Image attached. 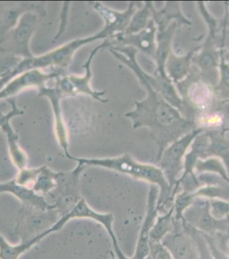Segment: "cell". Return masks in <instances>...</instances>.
Instances as JSON below:
<instances>
[{"label":"cell","instance_id":"obj_18","mask_svg":"<svg viewBox=\"0 0 229 259\" xmlns=\"http://www.w3.org/2000/svg\"><path fill=\"white\" fill-rule=\"evenodd\" d=\"M211 143L208 144L204 159L209 157L219 159L224 164L229 176V141L222 136L211 135Z\"/></svg>","mask_w":229,"mask_h":259},{"label":"cell","instance_id":"obj_19","mask_svg":"<svg viewBox=\"0 0 229 259\" xmlns=\"http://www.w3.org/2000/svg\"><path fill=\"white\" fill-rule=\"evenodd\" d=\"M46 236V233H44L29 242L24 243L21 242L18 245H12L8 243L3 236L0 235V259H18L22 254Z\"/></svg>","mask_w":229,"mask_h":259},{"label":"cell","instance_id":"obj_3","mask_svg":"<svg viewBox=\"0 0 229 259\" xmlns=\"http://www.w3.org/2000/svg\"><path fill=\"white\" fill-rule=\"evenodd\" d=\"M56 209H42L22 205L18 211L15 232L21 242H27L45 233L60 220Z\"/></svg>","mask_w":229,"mask_h":259},{"label":"cell","instance_id":"obj_17","mask_svg":"<svg viewBox=\"0 0 229 259\" xmlns=\"http://www.w3.org/2000/svg\"><path fill=\"white\" fill-rule=\"evenodd\" d=\"M181 20V14L177 2H167L162 9L157 10L152 6V19L156 25L157 31L162 32L168 28L171 20Z\"/></svg>","mask_w":229,"mask_h":259},{"label":"cell","instance_id":"obj_27","mask_svg":"<svg viewBox=\"0 0 229 259\" xmlns=\"http://www.w3.org/2000/svg\"><path fill=\"white\" fill-rule=\"evenodd\" d=\"M40 170L41 167L34 168V169L23 168V169L20 170L19 174L14 179V180L18 186L24 187V188L32 190L34 183H35Z\"/></svg>","mask_w":229,"mask_h":259},{"label":"cell","instance_id":"obj_22","mask_svg":"<svg viewBox=\"0 0 229 259\" xmlns=\"http://www.w3.org/2000/svg\"><path fill=\"white\" fill-rule=\"evenodd\" d=\"M51 94V98H52L53 103L55 110H56V131L57 138L61 147L64 150L65 155L67 157L70 156L69 153L68 137H67V128L65 123L63 122L62 117L60 112V107H59V101L62 96V92L61 90H54L49 92Z\"/></svg>","mask_w":229,"mask_h":259},{"label":"cell","instance_id":"obj_28","mask_svg":"<svg viewBox=\"0 0 229 259\" xmlns=\"http://www.w3.org/2000/svg\"><path fill=\"white\" fill-rule=\"evenodd\" d=\"M210 212L216 219H226L229 215V201L218 199H209Z\"/></svg>","mask_w":229,"mask_h":259},{"label":"cell","instance_id":"obj_32","mask_svg":"<svg viewBox=\"0 0 229 259\" xmlns=\"http://www.w3.org/2000/svg\"><path fill=\"white\" fill-rule=\"evenodd\" d=\"M224 79L225 83L229 85V69L228 67L224 68Z\"/></svg>","mask_w":229,"mask_h":259},{"label":"cell","instance_id":"obj_16","mask_svg":"<svg viewBox=\"0 0 229 259\" xmlns=\"http://www.w3.org/2000/svg\"><path fill=\"white\" fill-rule=\"evenodd\" d=\"M175 28V24H173L166 30L162 32H157L156 51L154 58L157 63V69L154 72V75H158L161 77H167L165 70V64L170 51L171 41Z\"/></svg>","mask_w":229,"mask_h":259},{"label":"cell","instance_id":"obj_33","mask_svg":"<svg viewBox=\"0 0 229 259\" xmlns=\"http://www.w3.org/2000/svg\"><path fill=\"white\" fill-rule=\"evenodd\" d=\"M228 235H229V232H228ZM227 250H228V254L229 256V237H228V244H227Z\"/></svg>","mask_w":229,"mask_h":259},{"label":"cell","instance_id":"obj_24","mask_svg":"<svg viewBox=\"0 0 229 259\" xmlns=\"http://www.w3.org/2000/svg\"><path fill=\"white\" fill-rule=\"evenodd\" d=\"M194 172L196 176L204 172L216 174L229 183L227 170L222 162L218 158L209 157L206 159L198 160Z\"/></svg>","mask_w":229,"mask_h":259},{"label":"cell","instance_id":"obj_29","mask_svg":"<svg viewBox=\"0 0 229 259\" xmlns=\"http://www.w3.org/2000/svg\"><path fill=\"white\" fill-rule=\"evenodd\" d=\"M150 251L148 258L150 259H173L170 252L163 245L161 242L150 241Z\"/></svg>","mask_w":229,"mask_h":259},{"label":"cell","instance_id":"obj_13","mask_svg":"<svg viewBox=\"0 0 229 259\" xmlns=\"http://www.w3.org/2000/svg\"><path fill=\"white\" fill-rule=\"evenodd\" d=\"M92 6L103 17L105 21L104 28L111 34V36L116 32H124L128 27L131 20L136 13L137 8L134 2H131L128 9L124 12L115 11L109 9L100 2H90Z\"/></svg>","mask_w":229,"mask_h":259},{"label":"cell","instance_id":"obj_23","mask_svg":"<svg viewBox=\"0 0 229 259\" xmlns=\"http://www.w3.org/2000/svg\"><path fill=\"white\" fill-rule=\"evenodd\" d=\"M144 7L138 10L133 16L128 27L123 34L125 35L137 34L142 31L148 26L149 20L152 18V6L153 2H144Z\"/></svg>","mask_w":229,"mask_h":259},{"label":"cell","instance_id":"obj_7","mask_svg":"<svg viewBox=\"0 0 229 259\" xmlns=\"http://www.w3.org/2000/svg\"><path fill=\"white\" fill-rule=\"evenodd\" d=\"M111 46V42H110L109 38H107L101 45L93 49L91 51L87 62L83 66L84 69L86 70L85 75L83 77H78V76L74 75L65 76L60 81L61 91L69 96H75L79 94H87L100 102L103 103L109 102V100L102 98V96L105 95V92L93 91L90 85V81H91L92 77L91 64L94 56L100 49Z\"/></svg>","mask_w":229,"mask_h":259},{"label":"cell","instance_id":"obj_30","mask_svg":"<svg viewBox=\"0 0 229 259\" xmlns=\"http://www.w3.org/2000/svg\"><path fill=\"white\" fill-rule=\"evenodd\" d=\"M202 235L204 236L206 242H207L208 247L210 248V252H211L213 259H229L227 252L222 250L221 248L216 244L215 240H214V238L212 237V236L204 234H202Z\"/></svg>","mask_w":229,"mask_h":259},{"label":"cell","instance_id":"obj_4","mask_svg":"<svg viewBox=\"0 0 229 259\" xmlns=\"http://www.w3.org/2000/svg\"><path fill=\"white\" fill-rule=\"evenodd\" d=\"M183 217L188 225L202 234L215 237L219 234L228 233L229 215L226 219H216L210 212L209 199L196 198Z\"/></svg>","mask_w":229,"mask_h":259},{"label":"cell","instance_id":"obj_15","mask_svg":"<svg viewBox=\"0 0 229 259\" xmlns=\"http://www.w3.org/2000/svg\"><path fill=\"white\" fill-rule=\"evenodd\" d=\"M3 192L11 193L18 197L23 205L36 207L42 210L54 209L52 205L47 202L44 197L36 194L30 189L18 186L14 180L5 184H0V194Z\"/></svg>","mask_w":229,"mask_h":259},{"label":"cell","instance_id":"obj_2","mask_svg":"<svg viewBox=\"0 0 229 259\" xmlns=\"http://www.w3.org/2000/svg\"><path fill=\"white\" fill-rule=\"evenodd\" d=\"M68 158L84 166H101L128 175L136 180L144 181L157 187L158 186L159 192L157 199V207L159 211L164 209L167 203L173 201V190H171L168 182H167L160 168L158 166L137 161L130 154L125 153L120 157L103 159H85L73 157L71 155Z\"/></svg>","mask_w":229,"mask_h":259},{"label":"cell","instance_id":"obj_21","mask_svg":"<svg viewBox=\"0 0 229 259\" xmlns=\"http://www.w3.org/2000/svg\"><path fill=\"white\" fill-rule=\"evenodd\" d=\"M174 213L175 207L173 205L164 215L157 217L155 225L150 233V241L160 242L167 234L173 231Z\"/></svg>","mask_w":229,"mask_h":259},{"label":"cell","instance_id":"obj_8","mask_svg":"<svg viewBox=\"0 0 229 259\" xmlns=\"http://www.w3.org/2000/svg\"><path fill=\"white\" fill-rule=\"evenodd\" d=\"M174 229L161 240L173 259H199L197 246L193 238L183 227L181 222L173 219Z\"/></svg>","mask_w":229,"mask_h":259},{"label":"cell","instance_id":"obj_14","mask_svg":"<svg viewBox=\"0 0 229 259\" xmlns=\"http://www.w3.org/2000/svg\"><path fill=\"white\" fill-rule=\"evenodd\" d=\"M110 36H111V35L109 33L103 28V30L93 36L87 37L85 38L76 39V40L71 41V42H69L64 46L57 49L56 51L51 53L48 56L45 57L47 64L54 63L55 64L61 66V67H67L72 61L73 57L75 51L80 47L94 42L98 39H107L109 38Z\"/></svg>","mask_w":229,"mask_h":259},{"label":"cell","instance_id":"obj_9","mask_svg":"<svg viewBox=\"0 0 229 259\" xmlns=\"http://www.w3.org/2000/svg\"><path fill=\"white\" fill-rule=\"evenodd\" d=\"M157 32L156 25L151 18L147 27L137 34L125 35L122 32L117 33L108 38L111 42V47H134L154 59Z\"/></svg>","mask_w":229,"mask_h":259},{"label":"cell","instance_id":"obj_31","mask_svg":"<svg viewBox=\"0 0 229 259\" xmlns=\"http://www.w3.org/2000/svg\"><path fill=\"white\" fill-rule=\"evenodd\" d=\"M214 63V59L210 55H204L201 59V64L204 67H211Z\"/></svg>","mask_w":229,"mask_h":259},{"label":"cell","instance_id":"obj_20","mask_svg":"<svg viewBox=\"0 0 229 259\" xmlns=\"http://www.w3.org/2000/svg\"><path fill=\"white\" fill-rule=\"evenodd\" d=\"M57 176L58 172L52 171L46 166H42L32 190L41 196H47L56 188Z\"/></svg>","mask_w":229,"mask_h":259},{"label":"cell","instance_id":"obj_12","mask_svg":"<svg viewBox=\"0 0 229 259\" xmlns=\"http://www.w3.org/2000/svg\"><path fill=\"white\" fill-rule=\"evenodd\" d=\"M89 219L97 222L101 224L103 227L107 230L108 234L112 233L113 231V225L114 222L113 215L112 213H101L97 212L93 209H92L89 205H88L87 201L85 199L82 198L79 201L72 210L63 215L56 224L54 227L57 231L62 229L63 227L71 219Z\"/></svg>","mask_w":229,"mask_h":259},{"label":"cell","instance_id":"obj_5","mask_svg":"<svg viewBox=\"0 0 229 259\" xmlns=\"http://www.w3.org/2000/svg\"><path fill=\"white\" fill-rule=\"evenodd\" d=\"M201 131V130L192 131L171 144L163 151L160 159L157 162L158 167L163 172L173 192L183 174L184 161L187 150Z\"/></svg>","mask_w":229,"mask_h":259},{"label":"cell","instance_id":"obj_10","mask_svg":"<svg viewBox=\"0 0 229 259\" xmlns=\"http://www.w3.org/2000/svg\"><path fill=\"white\" fill-rule=\"evenodd\" d=\"M159 188L153 185L148 194L147 203L146 214L141 228L136 251L133 259H146L150 254V233L156 221L159 209L157 207V199L159 197Z\"/></svg>","mask_w":229,"mask_h":259},{"label":"cell","instance_id":"obj_1","mask_svg":"<svg viewBox=\"0 0 229 259\" xmlns=\"http://www.w3.org/2000/svg\"><path fill=\"white\" fill-rule=\"evenodd\" d=\"M110 52L119 60L128 65L138 76L140 83L148 92V96L141 102H135L136 110L125 116L132 119L134 129L148 127L150 135L158 147L157 162L163 151L171 144L187 135L191 123L183 119L159 92L149 83L145 73L136 61L138 50L132 47H113Z\"/></svg>","mask_w":229,"mask_h":259},{"label":"cell","instance_id":"obj_25","mask_svg":"<svg viewBox=\"0 0 229 259\" xmlns=\"http://www.w3.org/2000/svg\"><path fill=\"white\" fill-rule=\"evenodd\" d=\"M182 225L184 229L192 236L195 242L199 254V259H213L207 242L201 232L190 227L185 222H182Z\"/></svg>","mask_w":229,"mask_h":259},{"label":"cell","instance_id":"obj_26","mask_svg":"<svg viewBox=\"0 0 229 259\" xmlns=\"http://www.w3.org/2000/svg\"><path fill=\"white\" fill-rule=\"evenodd\" d=\"M166 68L169 77L173 78L176 82L182 79L187 71L188 59H177L170 55L167 59Z\"/></svg>","mask_w":229,"mask_h":259},{"label":"cell","instance_id":"obj_6","mask_svg":"<svg viewBox=\"0 0 229 259\" xmlns=\"http://www.w3.org/2000/svg\"><path fill=\"white\" fill-rule=\"evenodd\" d=\"M85 167L78 164L71 171L58 172L56 188L48 195L54 199L53 208L59 211L61 217L70 212L82 199L79 193V176Z\"/></svg>","mask_w":229,"mask_h":259},{"label":"cell","instance_id":"obj_11","mask_svg":"<svg viewBox=\"0 0 229 259\" xmlns=\"http://www.w3.org/2000/svg\"><path fill=\"white\" fill-rule=\"evenodd\" d=\"M197 178L201 186L194 192V199H218L229 201V183L218 175L204 172L197 175Z\"/></svg>","mask_w":229,"mask_h":259}]
</instances>
